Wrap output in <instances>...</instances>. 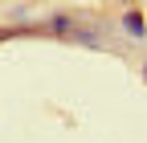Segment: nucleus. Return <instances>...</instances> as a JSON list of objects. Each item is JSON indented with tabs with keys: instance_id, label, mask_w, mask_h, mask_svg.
<instances>
[{
	"instance_id": "nucleus-1",
	"label": "nucleus",
	"mask_w": 147,
	"mask_h": 143,
	"mask_svg": "<svg viewBox=\"0 0 147 143\" xmlns=\"http://www.w3.org/2000/svg\"><path fill=\"white\" fill-rule=\"evenodd\" d=\"M127 29L139 37V33H143V16H139V12H127Z\"/></svg>"
}]
</instances>
